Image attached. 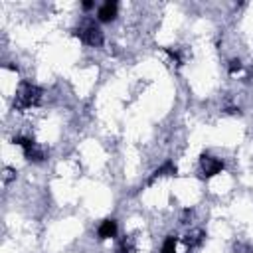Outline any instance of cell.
Returning a JSON list of instances; mask_svg holds the SVG:
<instances>
[{"label":"cell","mask_w":253,"mask_h":253,"mask_svg":"<svg viewBox=\"0 0 253 253\" xmlns=\"http://www.w3.org/2000/svg\"><path fill=\"white\" fill-rule=\"evenodd\" d=\"M42 99V89L34 83L22 81L18 91H16V99H14V109L16 111H26L30 107H36Z\"/></svg>","instance_id":"obj_1"},{"label":"cell","mask_w":253,"mask_h":253,"mask_svg":"<svg viewBox=\"0 0 253 253\" xmlns=\"http://www.w3.org/2000/svg\"><path fill=\"white\" fill-rule=\"evenodd\" d=\"M73 36H77L83 44H87V46H95V47H99V46H103V30L99 28V24L95 22V20H83L81 24H79V28H75L73 30Z\"/></svg>","instance_id":"obj_2"},{"label":"cell","mask_w":253,"mask_h":253,"mask_svg":"<svg viewBox=\"0 0 253 253\" xmlns=\"http://www.w3.org/2000/svg\"><path fill=\"white\" fill-rule=\"evenodd\" d=\"M200 164H202V176L204 178H212V176H216L224 170V161L214 159L208 153H204L200 157Z\"/></svg>","instance_id":"obj_3"},{"label":"cell","mask_w":253,"mask_h":253,"mask_svg":"<svg viewBox=\"0 0 253 253\" xmlns=\"http://www.w3.org/2000/svg\"><path fill=\"white\" fill-rule=\"evenodd\" d=\"M117 10H119V4L115 0H107V2L97 10V20L99 22H113L117 18Z\"/></svg>","instance_id":"obj_4"},{"label":"cell","mask_w":253,"mask_h":253,"mask_svg":"<svg viewBox=\"0 0 253 253\" xmlns=\"http://www.w3.org/2000/svg\"><path fill=\"white\" fill-rule=\"evenodd\" d=\"M117 222L115 220H111V218H107V220H103L101 222V226L97 228V235H99V239H113L115 235H117Z\"/></svg>","instance_id":"obj_5"},{"label":"cell","mask_w":253,"mask_h":253,"mask_svg":"<svg viewBox=\"0 0 253 253\" xmlns=\"http://www.w3.org/2000/svg\"><path fill=\"white\" fill-rule=\"evenodd\" d=\"M176 172H178V168H176V164L172 162V161H166L162 166H159L155 172H153V176H150V180H148V184H153L157 178H161V176H176Z\"/></svg>","instance_id":"obj_6"},{"label":"cell","mask_w":253,"mask_h":253,"mask_svg":"<svg viewBox=\"0 0 253 253\" xmlns=\"http://www.w3.org/2000/svg\"><path fill=\"white\" fill-rule=\"evenodd\" d=\"M24 157H26L30 162H42V161L46 159V150L40 148V146L34 142L32 146H28V148L24 150Z\"/></svg>","instance_id":"obj_7"},{"label":"cell","mask_w":253,"mask_h":253,"mask_svg":"<svg viewBox=\"0 0 253 253\" xmlns=\"http://www.w3.org/2000/svg\"><path fill=\"white\" fill-rule=\"evenodd\" d=\"M204 237H206L204 231H202V230H196V231H192V233H188V235L184 237V243L192 249V247H196V245H200L202 241H204Z\"/></svg>","instance_id":"obj_8"},{"label":"cell","mask_w":253,"mask_h":253,"mask_svg":"<svg viewBox=\"0 0 253 253\" xmlns=\"http://www.w3.org/2000/svg\"><path fill=\"white\" fill-rule=\"evenodd\" d=\"M176 243H178L176 235H168L162 243V253H176Z\"/></svg>","instance_id":"obj_9"},{"label":"cell","mask_w":253,"mask_h":253,"mask_svg":"<svg viewBox=\"0 0 253 253\" xmlns=\"http://www.w3.org/2000/svg\"><path fill=\"white\" fill-rule=\"evenodd\" d=\"M164 52L176 62V66H182V56H180V52L178 49H172V47H164Z\"/></svg>","instance_id":"obj_10"},{"label":"cell","mask_w":253,"mask_h":253,"mask_svg":"<svg viewBox=\"0 0 253 253\" xmlns=\"http://www.w3.org/2000/svg\"><path fill=\"white\" fill-rule=\"evenodd\" d=\"M133 249H135V247H133V243H131L129 239H123V241H121V245H119V251H117V253H133Z\"/></svg>","instance_id":"obj_11"},{"label":"cell","mask_w":253,"mask_h":253,"mask_svg":"<svg viewBox=\"0 0 253 253\" xmlns=\"http://www.w3.org/2000/svg\"><path fill=\"white\" fill-rule=\"evenodd\" d=\"M233 251H235V253H253V249L247 247V245H243V243H235V245H233Z\"/></svg>","instance_id":"obj_12"},{"label":"cell","mask_w":253,"mask_h":253,"mask_svg":"<svg viewBox=\"0 0 253 253\" xmlns=\"http://www.w3.org/2000/svg\"><path fill=\"white\" fill-rule=\"evenodd\" d=\"M241 69V62L239 60H231L230 62V73H235V71H239Z\"/></svg>","instance_id":"obj_13"},{"label":"cell","mask_w":253,"mask_h":253,"mask_svg":"<svg viewBox=\"0 0 253 253\" xmlns=\"http://www.w3.org/2000/svg\"><path fill=\"white\" fill-rule=\"evenodd\" d=\"M95 6V2H91V0H85V2H81V8L83 10H91Z\"/></svg>","instance_id":"obj_14"},{"label":"cell","mask_w":253,"mask_h":253,"mask_svg":"<svg viewBox=\"0 0 253 253\" xmlns=\"http://www.w3.org/2000/svg\"><path fill=\"white\" fill-rule=\"evenodd\" d=\"M228 113H230V115H239V109H235V107H231V109H228Z\"/></svg>","instance_id":"obj_15"}]
</instances>
